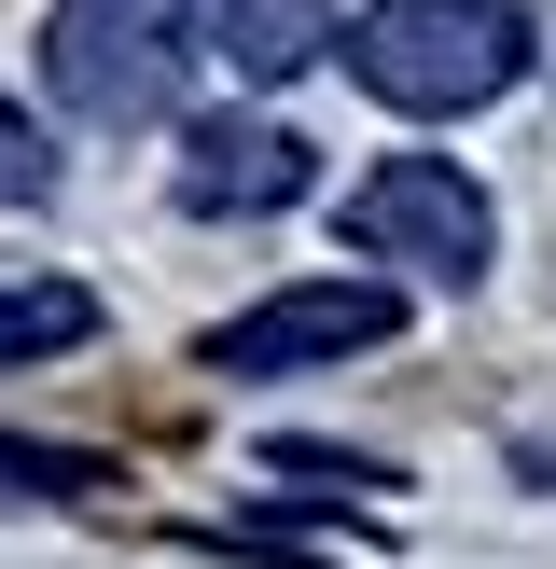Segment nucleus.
<instances>
[{"instance_id": "6", "label": "nucleus", "mask_w": 556, "mask_h": 569, "mask_svg": "<svg viewBox=\"0 0 556 569\" xmlns=\"http://www.w3.org/2000/svg\"><path fill=\"white\" fill-rule=\"evenodd\" d=\"M181 28L250 83H292L306 56H334V0H181Z\"/></svg>"}, {"instance_id": "4", "label": "nucleus", "mask_w": 556, "mask_h": 569, "mask_svg": "<svg viewBox=\"0 0 556 569\" xmlns=\"http://www.w3.org/2000/svg\"><path fill=\"white\" fill-rule=\"evenodd\" d=\"M404 333V292L389 278H306V292H265L209 333V376H306V361H348Z\"/></svg>"}, {"instance_id": "5", "label": "nucleus", "mask_w": 556, "mask_h": 569, "mask_svg": "<svg viewBox=\"0 0 556 569\" xmlns=\"http://www.w3.org/2000/svg\"><path fill=\"white\" fill-rule=\"evenodd\" d=\"M306 194V139L278 126V111H209V126L181 139V209L195 222H265Z\"/></svg>"}, {"instance_id": "2", "label": "nucleus", "mask_w": 556, "mask_h": 569, "mask_svg": "<svg viewBox=\"0 0 556 569\" xmlns=\"http://www.w3.org/2000/svg\"><path fill=\"white\" fill-rule=\"evenodd\" d=\"M348 250L361 264H404V278H431V292H473V278L500 264V209H487V181L473 167H445V153H376L348 181Z\"/></svg>"}, {"instance_id": "7", "label": "nucleus", "mask_w": 556, "mask_h": 569, "mask_svg": "<svg viewBox=\"0 0 556 569\" xmlns=\"http://www.w3.org/2000/svg\"><path fill=\"white\" fill-rule=\"evenodd\" d=\"M83 333H98V292H70V278H0V361L83 348Z\"/></svg>"}, {"instance_id": "1", "label": "nucleus", "mask_w": 556, "mask_h": 569, "mask_svg": "<svg viewBox=\"0 0 556 569\" xmlns=\"http://www.w3.org/2000/svg\"><path fill=\"white\" fill-rule=\"evenodd\" d=\"M334 56H348V83L376 111H404V126H459V111L515 98L543 42H528L515 0H361V14L334 28Z\"/></svg>"}, {"instance_id": "3", "label": "nucleus", "mask_w": 556, "mask_h": 569, "mask_svg": "<svg viewBox=\"0 0 556 569\" xmlns=\"http://www.w3.org/2000/svg\"><path fill=\"white\" fill-rule=\"evenodd\" d=\"M42 83L70 126H153L181 98V0H56Z\"/></svg>"}, {"instance_id": "9", "label": "nucleus", "mask_w": 556, "mask_h": 569, "mask_svg": "<svg viewBox=\"0 0 556 569\" xmlns=\"http://www.w3.org/2000/svg\"><path fill=\"white\" fill-rule=\"evenodd\" d=\"M28 487H98V459H70V445H0V500Z\"/></svg>"}, {"instance_id": "8", "label": "nucleus", "mask_w": 556, "mask_h": 569, "mask_svg": "<svg viewBox=\"0 0 556 569\" xmlns=\"http://www.w3.org/2000/svg\"><path fill=\"white\" fill-rule=\"evenodd\" d=\"M42 194H56V153H42V126L0 98V209H42Z\"/></svg>"}]
</instances>
